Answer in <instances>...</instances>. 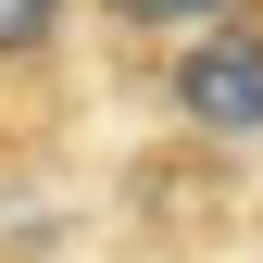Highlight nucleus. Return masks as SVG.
I'll use <instances>...</instances> for the list:
<instances>
[{
	"label": "nucleus",
	"instance_id": "obj_1",
	"mask_svg": "<svg viewBox=\"0 0 263 263\" xmlns=\"http://www.w3.org/2000/svg\"><path fill=\"white\" fill-rule=\"evenodd\" d=\"M176 113L213 125V138H251L263 125V38H201L176 63Z\"/></svg>",
	"mask_w": 263,
	"mask_h": 263
},
{
	"label": "nucleus",
	"instance_id": "obj_2",
	"mask_svg": "<svg viewBox=\"0 0 263 263\" xmlns=\"http://www.w3.org/2000/svg\"><path fill=\"white\" fill-rule=\"evenodd\" d=\"M50 25H63V0H0V50H50Z\"/></svg>",
	"mask_w": 263,
	"mask_h": 263
},
{
	"label": "nucleus",
	"instance_id": "obj_3",
	"mask_svg": "<svg viewBox=\"0 0 263 263\" xmlns=\"http://www.w3.org/2000/svg\"><path fill=\"white\" fill-rule=\"evenodd\" d=\"M113 13H125V25H213L226 0H113Z\"/></svg>",
	"mask_w": 263,
	"mask_h": 263
}]
</instances>
